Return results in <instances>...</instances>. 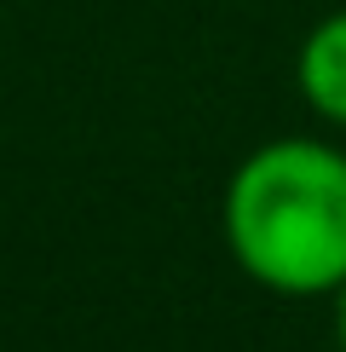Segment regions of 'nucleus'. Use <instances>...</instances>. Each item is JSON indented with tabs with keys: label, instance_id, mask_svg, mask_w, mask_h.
Instances as JSON below:
<instances>
[{
	"label": "nucleus",
	"instance_id": "1",
	"mask_svg": "<svg viewBox=\"0 0 346 352\" xmlns=\"http://www.w3.org/2000/svg\"><path fill=\"white\" fill-rule=\"evenodd\" d=\"M220 231L260 289L335 295L346 283V151L300 133L249 151L225 179Z\"/></svg>",
	"mask_w": 346,
	"mask_h": 352
},
{
	"label": "nucleus",
	"instance_id": "2",
	"mask_svg": "<svg viewBox=\"0 0 346 352\" xmlns=\"http://www.w3.org/2000/svg\"><path fill=\"white\" fill-rule=\"evenodd\" d=\"M295 81H300V98L323 122L346 127V12H329L306 29L300 58H295Z\"/></svg>",
	"mask_w": 346,
	"mask_h": 352
},
{
	"label": "nucleus",
	"instance_id": "3",
	"mask_svg": "<svg viewBox=\"0 0 346 352\" xmlns=\"http://www.w3.org/2000/svg\"><path fill=\"white\" fill-rule=\"evenodd\" d=\"M329 300H335V346L346 352V283H341V289H335Z\"/></svg>",
	"mask_w": 346,
	"mask_h": 352
}]
</instances>
